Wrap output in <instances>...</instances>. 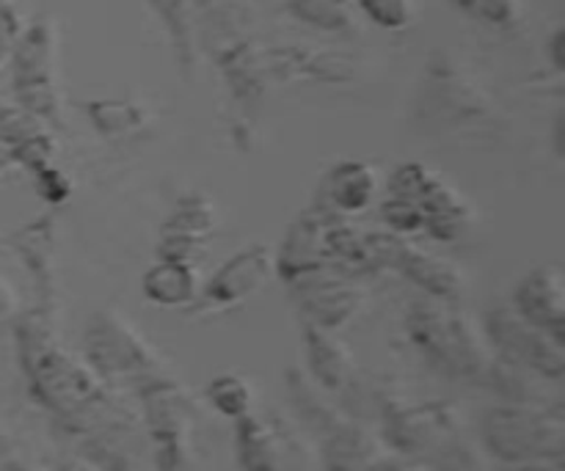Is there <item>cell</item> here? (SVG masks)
<instances>
[{"mask_svg":"<svg viewBox=\"0 0 565 471\" xmlns=\"http://www.w3.org/2000/svg\"><path fill=\"white\" fill-rule=\"evenodd\" d=\"M31 392L47 411L55 414L58 422H70L81 411H86L97 397H103L105 381L88 367L86 358L66 353L64 347H53L28 370Z\"/></svg>","mask_w":565,"mask_h":471,"instance_id":"cell-9","label":"cell"},{"mask_svg":"<svg viewBox=\"0 0 565 471\" xmlns=\"http://www.w3.org/2000/svg\"><path fill=\"white\" fill-rule=\"evenodd\" d=\"M83 358L103 381H147L160 367L158 351L114 309L88 320Z\"/></svg>","mask_w":565,"mask_h":471,"instance_id":"cell-4","label":"cell"},{"mask_svg":"<svg viewBox=\"0 0 565 471\" xmlns=\"http://www.w3.org/2000/svg\"><path fill=\"white\" fill-rule=\"evenodd\" d=\"M296 20L326 33H351L359 22L356 0H287Z\"/></svg>","mask_w":565,"mask_h":471,"instance_id":"cell-26","label":"cell"},{"mask_svg":"<svg viewBox=\"0 0 565 471\" xmlns=\"http://www.w3.org/2000/svg\"><path fill=\"white\" fill-rule=\"evenodd\" d=\"M334 213L326 207H312L303 215H298L287 229L285 240H281L276 257V274L285 279V285L296 281L298 276H307L312 270L329 268L331 254H329V224ZM337 268V265H334Z\"/></svg>","mask_w":565,"mask_h":471,"instance_id":"cell-13","label":"cell"},{"mask_svg":"<svg viewBox=\"0 0 565 471\" xmlns=\"http://www.w3.org/2000/svg\"><path fill=\"white\" fill-rule=\"evenodd\" d=\"M17 353H20L22 370H31L44 353L58 347V336H55V314L50 303H42L33 312L22 314L17 320Z\"/></svg>","mask_w":565,"mask_h":471,"instance_id":"cell-25","label":"cell"},{"mask_svg":"<svg viewBox=\"0 0 565 471\" xmlns=\"http://www.w3.org/2000/svg\"><path fill=\"white\" fill-rule=\"evenodd\" d=\"M486 340L500 358L516 362L544 378L561 384L565 375V336L552 334L541 325L530 323L511 303H502L486 312Z\"/></svg>","mask_w":565,"mask_h":471,"instance_id":"cell-6","label":"cell"},{"mask_svg":"<svg viewBox=\"0 0 565 471\" xmlns=\"http://www.w3.org/2000/svg\"><path fill=\"white\" fill-rule=\"evenodd\" d=\"M9 463H14V441L6 430H0V469L9 467Z\"/></svg>","mask_w":565,"mask_h":471,"instance_id":"cell-37","label":"cell"},{"mask_svg":"<svg viewBox=\"0 0 565 471\" xmlns=\"http://www.w3.org/2000/svg\"><path fill=\"white\" fill-rule=\"evenodd\" d=\"M511 307L530 323L565 336V274L557 263L535 265L522 276Z\"/></svg>","mask_w":565,"mask_h":471,"instance_id":"cell-14","label":"cell"},{"mask_svg":"<svg viewBox=\"0 0 565 471\" xmlns=\"http://www.w3.org/2000/svg\"><path fill=\"white\" fill-rule=\"evenodd\" d=\"M406 331L425 364L441 378L486 386L494 351L486 340L483 323H478L461 303L419 296L408 307Z\"/></svg>","mask_w":565,"mask_h":471,"instance_id":"cell-1","label":"cell"},{"mask_svg":"<svg viewBox=\"0 0 565 471\" xmlns=\"http://www.w3.org/2000/svg\"><path fill=\"white\" fill-rule=\"evenodd\" d=\"M287 395H290L298 419L318 439H326V436L334 433L340 425H345L351 419V414L342 408V403L331 392H326L312 375L298 367L287 370Z\"/></svg>","mask_w":565,"mask_h":471,"instance_id":"cell-22","label":"cell"},{"mask_svg":"<svg viewBox=\"0 0 565 471\" xmlns=\"http://www.w3.org/2000/svg\"><path fill=\"white\" fill-rule=\"evenodd\" d=\"M235 456L243 471H323L320 450L301 430L257 411L235 422Z\"/></svg>","mask_w":565,"mask_h":471,"instance_id":"cell-3","label":"cell"},{"mask_svg":"<svg viewBox=\"0 0 565 471\" xmlns=\"http://www.w3.org/2000/svg\"><path fill=\"white\" fill-rule=\"evenodd\" d=\"M66 471H99L97 467H92V463H75V467H70Z\"/></svg>","mask_w":565,"mask_h":471,"instance_id":"cell-39","label":"cell"},{"mask_svg":"<svg viewBox=\"0 0 565 471\" xmlns=\"http://www.w3.org/2000/svg\"><path fill=\"white\" fill-rule=\"evenodd\" d=\"M386 445L367 428V422L351 417L345 425L320 439L323 471H362L384 461Z\"/></svg>","mask_w":565,"mask_h":471,"instance_id":"cell-19","label":"cell"},{"mask_svg":"<svg viewBox=\"0 0 565 471\" xmlns=\"http://www.w3.org/2000/svg\"><path fill=\"white\" fill-rule=\"evenodd\" d=\"M425 103H430L428 119L447 121V125H452V121L480 119L483 110L489 108V99L483 97V92L472 81L456 75L452 66H445V69L436 66L430 72Z\"/></svg>","mask_w":565,"mask_h":471,"instance_id":"cell-20","label":"cell"},{"mask_svg":"<svg viewBox=\"0 0 565 471\" xmlns=\"http://www.w3.org/2000/svg\"><path fill=\"white\" fill-rule=\"evenodd\" d=\"M154 14L163 20L166 31L171 33L177 53L182 61H191L193 55V14H191V0H149Z\"/></svg>","mask_w":565,"mask_h":471,"instance_id":"cell-29","label":"cell"},{"mask_svg":"<svg viewBox=\"0 0 565 471\" xmlns=\"http://www.w3.org/2000/svg\"><path fill=\"white\" fill-rule=\"evenodd\" d=\"M11 246L20 254L25 268L36 276L39 285L47 290L53 285V268H55V235L50 229V221H33V224L22 226L14 237Z\"/></svg>","mask_w":565,"mask_h":471,"instance_id":"cell-24","label":"cell"},{"mask_svg":"<svg viewBox=\"0 0 565 471\" xmlns=\"http://www.w3.org/2000/svg\"><path fill=\"white\" fill-rule=\"evenodd\" d=\"M204 395H207V400L213 403V408L221 417L237 422V419L254 411V397H257V392H254V386L243 375L221 373L210 381Z\"/></svg>","mask_w":565,"mask_h":471,"instance_id":"cell-28","label":"cell"},{"mask_svg":"<svg viewBox=\"0 0 565 471\" xmlns=\"http://www.w3.org/2000/svg\"><path fill=\"white\" fill-rule=\"evenodd\" d=\"M486 386L500 397V403H516V406H552V403H561L552 395V386H557V381L544 378V375L533 373V370L522 367L516 362L500 358L497 353Z\"/></svg>","mask_w":565,"mask_h":471,"instance_id":"cell-23","label":"cell"},{"mask_svg":"<svg viewBox=\"0 0 565 471\" xmlns=\"http://www.w3.org/2000/svg\"><path fill=\"white\" fill-rule=\"evenodd\" d=\"M202 285L204 281L199 276L196 263H191V259L160 257L141 279L143 298L160 309L196 307L199 296H202Z\"/></svg>","mask_w":565,"mask_h":471,"instance_id":"cell-21","label":"cell"},{"mask_svg":"<svg viewBox=\"0 0 565 471\" xmlns=\"http://www.w3.org/2000/svg\"><path fill=\"white\" fill-rule=\"evenodd\" d=\"M463 14L491 28H513L524 14L522 0H452Z\"/></svg>","mask_w":565,"mask_h":471,"instance_id":"cell-31","label":"cell"},{"mask_svg":"<svg viewBox=\"0 0 565 471\" xmlns=\"http://www.w3.org/2000/svg\"><path fill=\"white\" fill-rule=\"evenodd\" d=\"M218 215L213 202L202 193H188L177 202L174 213L166 218L160 232V257L163 259H191L196 263V254L213 237Z\"/></svg>","mask_w":565,"mask_h":471,"instance_id":"cell-15","label":"cell"},{"mask_svg":"<svg viewBox=\"0 0 565 471\" xmlns=\"http://www.w3.org/2000/svg\"><path fill=\"white\" fill-rule=\"evenodd\" d=\"M55 53L58 36L50 20H36L20 31L11 50L14 69V94L22 110L39 116L42 121H55L58 116V94H55Z\"/></svg>","mask_w":565,"mask_h":471,"instance_id":"cell-7","label":"cell"},{"mask_svg":"<svg viewBox=\"0 0 565 471\" xmlns=\"http://www.w3.org/2000/svg\"><path fill=\"white\" fill-rule=\"evenodd\" d=\"M359 14L384 31H408L419 17V0H356Z\"/></svg>","mask_w":565,"mask_h":471,"instance_id":"cell-30","label":"cell"},{"mask_svg":"<svg viewBox=\"0 0 565 471\" xmlns=\"http://www.w3.org/2000/svg\"><path fill=\"white\" fill-rule=\"evenodd\" d=\"M20 20H17V9L0 11V66L11 58L17 36H20Z\"/></svg>","mask_w":565,"mask_h":471,"instance_id":"cell-34","label":"cell"},{"mask_svg":"<svg viewBox=\"0 0 565 471\" xmlns=\"http://www.w3.org/2000/svg\"><path fill=\"white\" fill-rule=\"evenodd\" d=\"M381 422H384L386 447L423 463L463 433L461 417L445 400L397 403L381 417Z\"/></svg>","mask_w":565,"mask_h":471,"instance_id":"cell-10","label":"cell"},{"mask_svg":"<svg viewBox=\"0 0 565 471\" xmlns=\"http://www.w3.org/2000/svg\"><path fill=\"white\" fill-rule=\"evenodd\" d=\"M379 188L381 180L375 165L364 163V160H342V163L331 165L320 185V196H323L320 207L342 215V218L359 215L373 207L379 199Z\"/></svg>","mask_w":565,"mask_h":471,"instance_id":"cell-16","label":"cell"},{"mask_svg":"<svg viewBox=\"0 0 565 471\" xmlns=\"http://www.w3.org/2000/svg\"><path fill=\"white\" fill-rule=\"evenodd\" d=\"M373 237V254L379 270H395L403 279L412 281L423 296L441 298V301H458L467 287V276L458 263L430 248L412 243V237L395 235V232H370Z\"/></svg>","mask_w":565,"mask_h":471,"instance_id":"cell-8","label":"cell"},{"mask_svg":"<svg viewBox=\"0 0 565 471\" xmlns=\"http://www.w3.org/2000/svg\"><path fill=\"white\" fill-rule=\"evenodd\" d=\"M33 176H36L39 196H42L47 204H61L66 196H70L72 191L70 180H66L64 171L55 169V165H44V169L36 171Z\"/></svg>","mask_w":565,"mask_h":471,"instance_id":"cell-33","label":"cell"},{"mask_svg":"<svg viewBox=\"0 0 565 471\" xmlns=\"http://www.w3.org/2000/svg\"><path fill=\"white\" fill-rule=\"evenodd\" d=\"M419 204L425 215V229L436 243H456L472 229V207L467 204V199L458 193V188H452L450 182L441 180L439 174H430L428 182L423 185L419 196L414 199Z\"/></svg>","mask_w":565,"mask_h":471,"instance_id":"cell-17","label":"cell"},{"mask_svg":"<svg viewBox=\"0 0 565 471\" xmlns=\"http://www.w3.org/2000/svg\"><path fill=\"white\" fill-rule=\"evenodd\" d=\"M362 471H423V469H412V467H403V463H392L390 458H384V461L373 463V467L362 469Z\"/></svg>","mask_w":565,"mask_h":471,"instance_id":"cell-38","label":"cell"},{"mask_svg":"<svg viewBox=\"0 0 565 471\" xmlns=\"http://www.w3.org/2000/svg\"><path fill=\"white\" fill-rule=\"evenodd\" d=\"M483 447L505 467L565 458L563 403L552 406H516L500 403L483 417Z\"/></svg>","mask_w":565,"mask_h":471,"instance_id":"cell-2","label":"cell"},{"mask_svg":"<svg viewBox=\"0 0 565 471\" xmlns=\"http://www.w3.org/2000/svg\"><path fill=\"white\" fill-rule=\"evenodd\" d=\"M303 347H307L309 362L307 373L334 397H340L359 375L356 356L340 331L303 325Z\"/></svg>","mask_w":565,"mask_h":471,"instance_id":"cell-18","label":"cell"},{"mask_svg":"<svg viewBox=\"0 0 565 471\" xmlns=\"http://www.w3.org/2000/svg\"><path fill=\"white\" fill-rule=\"evenodd\" d=\"M287 287L292 290L298 312L303 314V325H315V329L342 331L364 303L362 276H353L334 265L298 276Z\"/></svg>","mask_w":565,"mask_h":471,"instance_id":"cell-11","label":"cell"},{"mask_svg":"<svg viewBox=\"0 0 565 471\" xmlns=\"http://www.w3.org/2000/svg\"><path fill=\"white\" fill-rule=\"evenodd\" d=\"M88 119L97 127L99 136L125 138L141 130L147 114L141 105L130 103V99H94L88 103Z\"/></svg>","mask_w":565,"mask_h":471,"instance_id":"cell-27","label":"cell"},{"mask_svg":"<svg viewBox=\"0 0 565 471\" xmlns=\"http://www.w3.org/2000/svg\"><path fill=\"white\" fill-rule=\"evenodd\" d=\"M276 274V257L268 246H248L241 254L226 259L213 279L202 285L196 309L199 312H230V309L243 307L254 296L268 287Z\"/></svg>","mask_w":565,"mask_h":471,"instance_id":"cell-12","label":"cell"},{"mask_svg":"<svg viewBox=\"0 0 565 471\" xmlns=\"http://www.w3.org/2000/svg\"><path fill=\"white\" fill-rule=\"evenodd\" d=\"M141 419L154 447V471H188V439L193 433V403L174 381L152 375L141 381Z\"/></svg>","mask_w":565,"mask_h":471,"instance_id":"cell-5","label":"cell"},{"mask_svg":"<svg viewBox=\"0 0 565 471\" xmlns=\"http://www.w3.org/2000/svg\"><path fill=\"white\" fill-rule=\"evenodd\" d=\"M508 471H565V458H552V461L519 463V467H508Z\"/></svg>","mask_w":565,"mask_h":471,"instance_id":"cell-36","label":"cell"},{"mask_svg":"<svg viewBox=\"0 0 565 471\" xmlns=\"http://www.w3.org/2000/svg\"><path fill=\"white\" fill-rule=\"evenodd\" d=\"M381 218L390 226V232L403 237H412L425 229V215L419 204L414 199L395 196V193H386L384 202H381Z\"/></svg>","mask_w":565,"mask_h":471,"instance_id":"cell-32","label":"cell"},{"mask_svg":"<svg viewBox=\"0 0 565 471\" xmlns=\"http://www.w3.org/2000/svg\"><path fill=\"white\" fill-rule=\"evenodd\" d=\"M17 314V292L11 281L0 274V323Z\"/></svg>","mask_w":565,"mask_h":471,"instance_id":"cell-35","label":"cell"}]
</instances>
